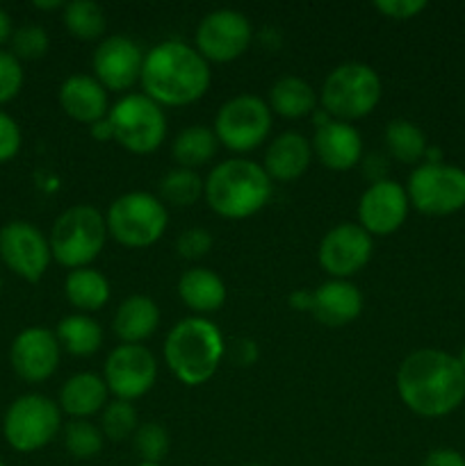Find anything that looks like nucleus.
I'll return each mask as SVG.
<instances>
[{
	"label": "nucleus",
	"mask_w": 465,
	"mask_h": 466,
	"mask_svg": "<svg viewBox=\"0 0 465 466\" xmlns=\"http://www.w3.org/2000/svg\"><path fill=\"white\" fill-rule=\"evenodd\" d=\"M0 466H5V462H3V460H0Z\"/></svg>",
	"instance_id": "nucleus-51"
},
{
	"label": "nucleus",
	"mask_w": 465,
	"mask_h": 466,
	"mask_svg": "<svg viewBox=\"0 0 465 466\" xmlns=\"http://www.w3.org/2000/svg\"><path fill=\"white\" fill-rule=\"evenodd\" d=\"M374 9L395 21H408L427 9V0H377Z\"/></svg>",
	"instance_id": "nucleus-39"
},
{
	"label": "nucleus",
	"mask_w": 465,
	"mask_h": 466,
	"mask_svg": "<svg viewBox=\"0 0 465 466\" xmlns=\"http://www.w3.org/2000/svg\"><path fill=\"white\" fill-rule=\"evenodd\" d=\"M12 35H14L12 18H9V14L0 7V46L7 44V41L12 39Z\"/></svg>",
	"instance_id": "nucleus-45"
},
{
	"label": "nucleus",
	"mask_w": 465,
	"mask_h": 466,
	"mask_svg": "<svg viewBox=\"0 0 465 466\" xmlns=\"http://www.w3.org/2000/svg\"><path fill=\"white\" fill-rule=\"evenodd\" d=\"M383 85L378 73L363 62H346L333 68L322 85V109L336 121L351 123L377 109Z\"/></svg>",
	"instance_id": "nucleus-5"
},
{
	"label": "nucleus",
	"mask_w": 465,
	"mask_h": 466,
	"mask_svg": "<svg viewBox=\"0 0 465 466\" xmlns=\"http://www.w3.org/2000/svg\"><path fill=\"white\" fill-rule=\"evenodd\" d=\"M386 146L388 153L401 164H418L424 162L427 155V135L418 123L408 118H395L386 126Z\"/></svg>",
	"instance_id": "nucleus-30"
},
{
	"label": "nucleus",
	"mask_w": 465,
	"mask_h": 466,
	"mask_svg": "<svg viewBox=\"0 0 465 466\" xmlns=\"http://www.w3.org/2000/svg\"><path fill=\"white\" fill-rule=\"evenodd\" d=\"M0 289H3V278H0Z\"/></svg>",
	"instance_id": "nucleus-50"
},
{
	"label": "nucleus",
	"mask_w": 465,
	"mask_h": 466,
	"mask_svg": "<svg viewBox=\"0 0 465 466\" xmlns=\"http://www.w3.org/2000/svg\"><path fill=\"white\" fill-rule=\"evenodd\" d=\"M64 27L80 41H96L103 36L108 18L94 0H73L62 9Z\"/></svg>",
	"instance_id": "nucleus-31"
},
{
	"label": "nucleus",
	"mask_w": 465,
	"mask_h": 466,
	"mask_svg": "<svg viewBox=\"0 0 465 466\" xmlns=\"http://www.w3.org/2000/svg\"><path fill=\"white\" fill-rule=\"evenodd\" d=\"M397 394L418 417H447L463 405L465 371L459 358L445 350H413L397 369Z\"/></svg>",
	"instance_id": "nucleus-1"
},
{
	"label": "nucleus",
	"mask_w": 465,
	"mask_h": 466,
	"mask_svg": "<svg viewBox=\"0 0 465 466\" xmlns=\"http://www.w3.org/2000/svg\"><path fill=\"white\" fill-rule=\"evenodd\" d=\"M244 466H263V464H244Z\"/></svg>",
	"instance_id": "nucleus-49"
},
{
	"label": "nucleus",
	"mask_w": 465,
	"mask_h": 466,
	"mask_svg": "<svg viewBox=\"0 0 465 466\" xmlns=\"http://www.w3.org/2000/svg\"><path fill=\"white\" fill-rule=\"evenodd\" d=\"M374 241L358 223H342L328 230L319 241V267L336 280H346L356 276L369 262Z\"/></svg>",
	"instance_id": "nucleus-15"
},
{
	"label": "nucleus",
	"mask_w": 465,
	"mask_h": 466,
	"mask_svg": "<svg viewBox=\"0 0 465 466\" xmlns=\"http://www.w3.org/2000/svg\"><path fill=\"white\" fill-rule=\"evenodd\" d=\"M214 239L205 228H187L178 235L176 250L185 259H201L212 250Z\"/></svg>",
	"instance_id": "nucleus-38"
},
{
	"label": "nucleus",
	"mask_w": 465,
	"mask_h": 466,
	"mask_svg": "<svg viewBox=\"0 0 465 466\" xmlns=\"http://www.w3.org/2000/svg\"><path fill=\"white\" fill-rule=\"evenodd\" d=\"M23 86V66L12 53L0 50V105L18 96Z\"/></svg>",
	"instance_id": "nucleus-37"
},
{
	"label": "nucleus",
	"mask_w": 465,
	"mask_h": 466,
	"mask_svg": "<svg viewBox=\"0 0 465 466\" xmlns=\"http://www.w3.org/2000/svg\"><path fill=\"white\" fill-rule=\"evenodd\" d=\"M36 9H64L62 0H50V3H44V0H36L35 3Z\"/></svg>",
	"instance_id": "nucleus-46"
},
{
	"label": "nucleus",
	"mask_w": 465,
	"mask_h": 466,
	"mask_svg": "<svg viewBox=\"0 0 465 466\" xmlns=\"http://www.w3.org/2000/svg\"><path fill=\"white\" fill-rule=\"evenodd\" d=\"M160 326V309L153 299L149 296H130L117 308L112 319L114 335L121 339V344H141L155 335Z\"/></svg>",
	"instance_id": "nucleus-24"
},
{
	"label": "nucleus",
	"mask_w": 465,
	"mask_h": 466,
	"mask_svg": "<svg viewBox=\"0 0 465 466\" xmlns=\"http://www.w3.org/2000/svg\"><path fill=\"white\" fill-rule=\"evenodd\" d=\"M108 394L109 390L100 376L89 371L76 373L59 390V410L73 419H89L103 412Z\"/></svg>",
	"instance_id": "nucleus-23"
},
{
	"label": "nucleus",
	"mask_w": 465,
	"mask_h": 466,
	"mask_svg": "<svg viewBox=\"0 0 465 466\" xmlns=\"http://www.w3.org/2000/svg\"><path fill=\"white\" fill-rule=\"evenodd\" d=\"M12 55L21 62V59H39L44 57L48 50L50 39L48 32L41 25H23L14 30L12 35Z\"/></svg>",
	"instance_id": "nucleus-36"
},
{
	"label": "nucleus",
	"mask_w": 465,
	"mask_h": 466,
	"mask_svg": "<svg viewBox=\"0 0 465 466\" xmlns=\"http://www.w3.org/2000/svg\"><path fill=\"white\" fill-rule=\"evenodd\" d=\"M62 410L44 394L18 396L3 419V435L18 453H35L57 437Z\"/></svg>",
	"instance_id": "nucleus-9"
},
{
	"label": "nucleus",
	"mask_w": 465,
	"mask_h": 466,
	"mask_svg": "<svg viewBox=\"0 0 465 466\" xmlns=\"http://www.w3.org/2000/svg\"><path fill=\"white\" fill-rule=\"evenodd\" d=\"M178 296L196 314H212L226 303V285L210 268L194 267L187 268L178 280Z\"/></svg>",
	"instance_id": "nucleus-25"
},
{
	"label": "nucleus",
	"mask_w": 465,
	"mask_h": 466,
	"mask_svg": "<svg viewBox=\"0 0 465 466\" xmlns=\"http://www.w3.org/2000/svg\"><path fill=\"white\" fill-rule=\"evenodd\" d=\"M91 137L98 141H114V132H112V126H109L108 116L100 118V121L91 123Z\"/></svg>",
	"instance_id": "nucleus-44"
},
{
	"label": "nucleus",
	"mask_w": 465,
	"mask_h": 466,
	"mask_svg": "<svg viewBox=\"0 0 465 466\" xmlns=\"http://www.w3.org/2000/svg\"><path fill=\"white\" fill-rule=\"evenodd\" d=\"M55 337L59 341V349L76 358H89L98 353L103 346V328L89 314H68L57 323Z\"/></svg>",
	"instance_id": "nucleus-27"
},
{
	"label": "nucleus",
	"mask_w": 465,
	"mask_h": 466,
	"mask_svg": "<svg viewBox=\"0 0 465 466\" xmlns=\"http://www.w3.org/2000/svg\"><path fill=\"white\" fill-rule=\"evenodd\" d=\"M105 217L91 205H76L57 217L50 230V253L62 267L85 268L103 253L108 239Z\"/></svg>",
	"instance_id": "nucleus-6"
},
{
	"label": "nucleus",
	"mask_w": 465,
	"mask_h": 466,
	"mask_svg": "<svg viewBox=\"0 0 465 466\" xmlns=\"http://www.w3.org/2000/svg\"><path fill=\"white\" fill-rule=\"evenodd\" d=\"M105 437L98 426L87 419H73L64 428V449L76 460H91L103 451Z\"/></svg>",
	"instance_id": "nucleus-33"
},
{
	"label": "nucleus",
	"mask_w": 465,
	"mask_h": 466,
	"mask_svg": "<svg viewBox=\"0 0 465 466\" xmlns=\"http://www.w3.org/2000/svg\"><path fill=\"white\" fill-rule=\"evenodd\" d=\"M459 362H460V367H463V371H465V346H463V349H460V355H459Z\"/></svg>",
	"instance_id": "nucleus-47"
},
{
	"label": "nucleus",
	"mask_w": 465,
	"mask_h": 466,
	"mask_svg": "<svg viewBox=\"0 0 465 466\" xmlns=\"http://www.w3.org/2000/svg\"><path fill=\"white\" fill-rule=\"evenodd\" d=\"M18 150H21V130L12 116L0 112V164L16 157Z\"/></svg>",
	"instance_id": "nucleus-40"
},
{
	"label": "nucleus",
	"mask_w": 465,
	"mask_h": 466,
	"mask_svg": "<svg viewBox=\"0 0 465 466\" xmlns=\"http://www.w3.org/2000/svg\"><path fill=\"white\" fill-rule=\"evenodd\" d=\"M203 196L214 214L240 221L253 217L267 205L272 196V177L251 159H226L208 173Z\"/></svg>",
	"instance_id": "nucleus-3"
},
{
	"label": "nucleus",
	"mask_w": 465,
	"mask_h": 466,
	"mask_svg": "<svg viewBox=\"0 0 465 466\" xmlns=\"http://www.w3.org/2000/svg\"><path fill=\"white\" fill-rule=\"evenodd\" d=\"M132 449H135L140 462L162 464L169 453V432L160 423H141L132 435Z\"/></svg>",
	"instance_id": "nucleus-35"
},
{
	"label": "nucleus",
	"mask_w": 465,
	"mask_h": 466,
	"mask_svg": "<svg viewBox=\"0 0 465 466\" xmlns=\"http://www.w3.org/2000/svg\"><path fill=\"white\" fill-rule=\"evenodd\" d=\"M290 305L296 309V312H310V308H313V291H304V289L292 291Z\"/></svg>",
	"instance_id": "nucleus-43"
},
{
	"label": "nucleus",
	"mask_w": 465,
	"mask_h": 466,
	"mask_svg": "<svg viewBox=\"0 0 465 466\" xmlns=\"http://www.w3.org/2000/svg\"><path fill=\"white\" fill-rule=\"evenodd\" d=\"M408 194L392 180L372 182L358 200V226L372 237H388L408 217Z\"/></svg>",
	"instance_id": "nucleus-16"
},
{
	"label": "nucleus",
	"mask_w": 465,
	"mask_h": 466,
	"mask_svg": "<svg viewBox=\"0 0 465 466\" xmlns=\"http://www.w3.org/2000/svg\"><path fill=\"white\" fill-rule=\"evenodd\" d=\"M217 135L214 130L205 126H187L185 130L178 132L173 139L171 155L181 168H191L196 171L199 167L208 164L217 155Z\"/></svg>",
	"instance_id": "nucleus-29"
},
{
	"label": "nucleus",
	"mask_w": 465,
	"mask_h": 466,
	"mask_svg": "<svg viewBox=\"0 0 465 466\" xmlns=\"http://www.w3.org/2000/svg\"><path fill=\"white\" fill-rule=\"evenodd\" d=\"M210 64L194 46L167 39L144 55L141 89L160 107H185L210 89Z\"/></svg>",
	"instance_id": "nucleus-2"
},
{
	"label": "nucleus",
	"mask_w": 465,
	"mask_h": 466,
	"mask_svg": "<svg viewBox=\"0 0 465 466\" xmlns=\"http://www.w3.org/2000/svg\"><path fill=\"white\" fill-rule=\"evenodd\" d=\"M310 159H313V144L299 132H283L269 144L263 168L272 180L292 182L308 171Z\"/></svg>",
	"instance_id": "nucleus-22"
},
{
	"label": "nucleus",
	"mask_w": 465,
	"mask_h": 466,
	"mask_svg": "<svg viewBox=\"0 0 465 466\" xmlns=\"http://www.w3.org/2000/svg\"><path fill=\"white\" fill-rule=\"evenodd\" d=\"M313 153L331 171H349L360 162L363 139L351 123L331 118L315 130Z\"/></svg>",
	"instance_id": "nucleus-19"
},
{
	"label": "nucleus",
	"mask_w": 465,
	"mask_h": 466,
	"mask_svg": "<svg viewBox=\"0 0 465 466\" xmlns=\"http://www.w3.org/2000/svg\"><path fill=\"white\" fill-rule=\"evenodd\" d=\"M59 350L62 349H59L57 337L48 328H26L12 341L9 362L21 380L35 385V382L48 380L57 371Z\"/></svg>",
	"instance_id": "nucleus-17"
},
{
	"label": "nucleus",
	"mask_w": 465,
	"mask_h": 466,
	"mask_svg": "<svg viewBox=\"0 0 465 466\" xmlns=\"http://www.w3.org/2000/svg\"><path fill=\"white\" fill-rule=\"evenodd\" d=\"M226 344L210 319L187 317L169 330L164 339V362L187 387H199L217 373Z\"/></svg>",
	"instance_id": "nucleus-4"
},
{
	"label": "nucleus",
	"mask_w": 465,
	"mask_h": 466,
	"mask_svg": "<svg viewBox=\"0 0 465 466\" xmlns=\"http://www.w3.org/2000/svg\"><path fill=\"white\" fill-rule=\"evenodd\" d=\"M144 53L130 36H108L94 50L96 80L108 91H128L141 77Z\"/></svg>",
	"instance_id": "nucleus-18"
},
{
	"label": "nucleus",
	"mask_w": 465,
	"mask_h": 466,
	"mask_svg": "<svg viewBox=\"0 0 465 466\" xmlns=\"http://www.w3.org/2000/svg\"><path fill=\"white\" fill-rule=\"evenodd\" d=\"M64 294L80 314L96 312L109 300V282L96 268H73L64 280Z\"/></svg>",
	"instance_id": "nucleus-28"
},
{
	"label": "nucleus",
	"mask_w": 465,
	"mask_h": 466,
	"mask_svg": "<svg viewBox=\"0 0 465 466\" xmlns=\"http://www.w3.org/2000/svg\"><path fill=\"white\" fill-rule=\"evenodd\" d=\"M114 141L132 155H150L167 137L164 109L146 94H128L109 107Z\"/></svg>",
	"instance_id": "nucleus-8"
},
{
	"label": "nucleus",
	"mask_w": 465,
	"mask_h": 466,
	"mask_svg": "<svg viewBox=\"0 0 465 466\" xmlns=\"http://www.w3.org/2000/svg\"><path fill=\"white\" fill-rule=\"evenodd\" d=\"M317 96L315 89L299 76L278 77L269 91V109L283 118H304L315 112Z\"/></svg>",
	"instance_id": "nucleus-26"
},
{
	"label": "nucleus",
	"mask_w": 465,
	"mask_h": 466,
	"mask_svg": "<svg viewBox=\"0 0 465 466\" xmlns=\"http://www.w3.org/2000/svg\"><path fill=\"white\" fill-rule=\"evenodd\" d=\"M108 232L114 241L128 248H149L169 226L162 200L149 191H128L112 200L108 209Z\"/></svg>",
	"instance_id": "nucleus-7"
},
{
	"label": "nucleus",
	"mask_w": 465,
	"mask_h": 466,
	"mask_svg": "<svg viewBox=\"0 0 465 466\" xmlns=\"http://www.w3.org/2000/svg\"><path fill=\"white\" fill-rule=\"evenodd\" d=\"M158 378V362L141 344H121L108 355L105 385L119 400H135L149 394Z\"/></svg>",
	"instance_id": "nucleus-13"
},
{
	"label": "nucleus",
	"mask_w": 465,
	"mask_h": 466,
	"mask_svg": "<svg viewBox=\"0 0 465 466\" xmlns=\"http://www.w3.org/2000/svg\"><path fill=\"white\" fill-rule=\"evenodd\" d=\"M135 466H164V464H149V462H140V464H135Z\"/></svg>",
	"instance_id": "nucleus-48"
},
{
	"label": "nucleus",
	"mask_w": 465,
	"mask_h": 466,
	"mask_svg": "<svg viewBox=\"0 0 465 466\" xmlns=\"http://www.w3.org/2000/svg\"><path fill=\"white\" fill-rule=\"evenodd\" d=\"M205 180L191 168H173L160 180V198L162 203L176 205V208H190L203 196Z\"/></svg>",
	"instance_id": "nucleus-32"
},
{
	"label": "nucleus",
	"mask_w": 465,
	"mask_h": 466,
	"mask_svg": "<svg viewBox=\"0 0 465 466\" xmlns=\"http://www.w3.org/2000/svg\"><path fill=\"white\" fill-rule=\"evenodd\" d=\"M232 360H235V364H240V367H251V364H255V360H258V346H255V341L246 339V337L237 339L235 346H232Z\"/></svg>",
	"instance_id": "nucleus-42"
},
{
	"label": "nucleus",
	"mask_w": 465,
	"mask_h": 466,
	"mask_svg": "<svg viewBox=\"0 0 465 466\" xmlns=\"http://www.w3.org/2000/svg\"><path fill=\"white\" fill-rule=\"evenodd\" d=\"M253 39L249 18L237 9H214L196 27V50L205 62L228 64L242 57Z\"/></svg>",
	"instance_id": "nucleus-12"
},
{
	"label": "nucleus",
	"mask_w": 465,
	"mask_h": 466,
	"mask_svg": "<svg viewBox=\"0 0 465 466\" xmlns=\"http://www.w3.org/2000/svg\"><path fill=\"white\" fill-rule=\"evenodd\" d=\"M363 312V294L349 280L322 282L313 291V308L310 314L326 328H342L356 321Z\"/></svg>",
	"instance_id": "nucleus-20"
},
{
	"label": "nucleus",
	"mask_w": 465,
	"mask_h": 466,
	"mask_svg": "<svg viewBox=\"0 0 465 466\" xmlns=\"http://www.w3.org/2000/svg\"><path fill=\"white\" fill-rule=\"evenodd\" d=\"M50 258V241L32 223L12 221L0 228V259L18 278L39 282L48 268Z\"/></svg>",
	"instance_id": "nucleus-14"
},
{
	"label": "nucleus",
	"mask_w": 465,
	"mask_h": 466,
	"mask_svg": "<svg viewBox=\"0 0 465 466\" xmlns=\"http://www.w3.org/2000/svg\"><path fill=\"white\" fill-rule=\"evenodd\" d=\"M100 432H103L105 440L109 441H123L132 440L135 431L140 428L137 421V410L135 405L128 403V400H112L103 408L100 412Z\"/></svg>",
	"instance_id": "nucleus-34"
},
{
	"label": "nucleus",
	"mask_w": 465,
	"mask_h": 466,
	"mask_svg": "<svg viewBox=\"0 0 465 466\" xmlns=\"http://www.w3.org/2000/svg\"><path fill=\"white\" fill-rule=\"evenodd\" d=\"M59 105L73 121L87 123V126L100 121L109 114L108 89L96 77L82 76V73L67 77L62 82V86H59Z\"/></svg>",
	"instance_id": "nucleus-21"
},
{
	"label": "nucleus",
	"mask_w": 465,
	"mask_h": 466,
	"mask_svg": "<svg viewBox=\"0 0 465 466\" xmlns=\"http://www.w3.org/2000/svg\"><path fill=\"white\" fill-rule=\"evenodd\" d=\"M408 203L427 217H450L465 208V171L451 164H419L408 176Z\"/></svg>",
	"instance_id": "nucleus-10"
},
{
	"label": "nucleus",
	"mask_w": 465,
	"mask_h": 466,
	"mask_svg": "<svg viewBox=\"0 0 465 466\" xmlns=\"http://www.w3.org/2000/svg\"><path fill=\"white\" fill-rule=\"evenodd\" d=\"M422 466H465V458L454 449H436L424 458Z\"/></svg>",
	"instance_id": "nucleus-41"
},
{
	"label": "nucleus",
	"mask_w": 465,
	"mask_h": 466,
	"mask_svg": "<svg viewBox=\"0 0 465 466\" xmlns=\"http://www.w3.org/2000/svg\"><path fill=\"white\" fill-rule=\"evenodd\" d=\"M272 130V109L263 98L251 94L232 96L219 107L214 135L232 153H249L264 144Z\"/></svg>",
	"instance_id": "nucleus-11"
}]
</instances>
